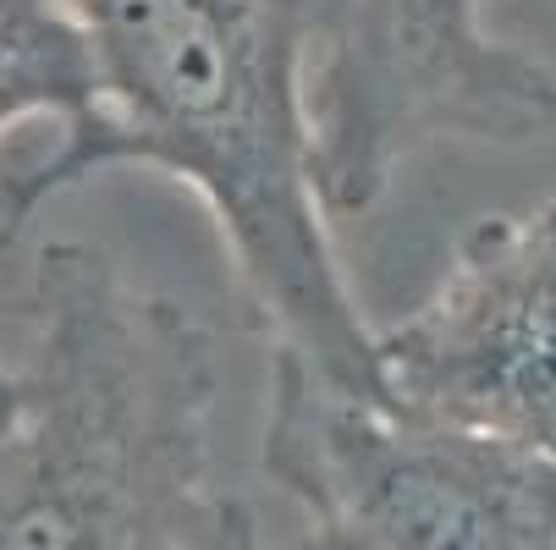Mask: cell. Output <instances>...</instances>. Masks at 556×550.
Wrapping results in <instances>:
<instances>
[{"label": "cell", "mask_w": 556, "mask_h": 550, "mask_svg": "<svg viewBox=\"0 0 556 550\" xmlns=\"http://www.w3.org/2000/svg\"><path fill=\"white\" fill-rule=\"evenodd\" d=\"M94 105L39 161L0 177V254L45 204L111 166L193 188L276 358L380 385L375 325L342 276L314 166V72L348 0H66Z\"/></svg>", "instance_id": "cell-1"}, {"label": "cell", "mask_w": 556, "mask_h": 550, "mask_svg": "<svg viewBox=\"0 0 556 550\" xmlns=\"http://www.w3.org/2000/svg\"><path fill=\"white\" fill-rule=\"evenodd\" d=\"M0 413V550H265L215 474L220 353L105 248L39 243Z\"/></svg>", "instance_id": "cell-2"}, {"label": "cell", "mask_w": 556, "mask_h": 550, "mask_svg": "<svg viewBox=\"0 0 556 550\" xmlns=\"http://www.w3.org/2000/svg\"><path fill=\"white\" fill-rule=\"evenodd\" d=\"M265 474L298 550H556V462L270 353Z\"/></svg>", "instance_id": "cell-3"}, {"label": "cell", "mask_w": 556, "mask_h": 550, "mask_svg": "<svg viewBox=\"0 0 556 550\" xmlns=\"http://www.w3.org/2000/svg\"><path fill=\"white\" fill-rule=\"evenodd\" d=\"M556 132V72L496 39L485 0H348L314 72V166L331 215H364L441 138Z\"/></svg>", "instance_id": "cell-4"}, {"label": "cell", "mask_w": 556, "mask_h": 550, "mask_svg": "<svg viewBox=\"0 0 556 550\" xmlns=\"http://www.w3.org/2000/svg\"><path fill=\"white\" fill-rule=\"evenodd\" d=\"M380 391L556 462V199L463 231L441 281L375 331Z\"/></svg>", "instance_id": "cell-5"}, {"label": "cell", "mask_w": 556, "mask_h": 550, "mask_svg": "<svg viewBox=\"0 0 556 550\" xmlns=\"http://www.w3.org/2000/svg\"><path fill=\"white\" fill-rule=\"evenodd\" d=\"M94 105V61L66 0H0V132L23 121L84 127ZM12 402V369L0 363V413Z\"/></svg>", "instance_id": "cell-6"}]
</instances>
